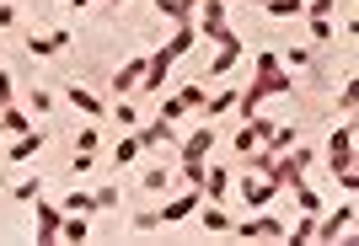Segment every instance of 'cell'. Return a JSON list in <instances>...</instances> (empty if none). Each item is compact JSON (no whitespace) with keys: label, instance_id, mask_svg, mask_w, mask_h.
<instances>
[{"label":"cell","instance_id":"obj_1","mask_svg":"<svg viewBox=\"0 0 359 246\" xmlns=\"http://www.w3.org/2000/svg\"><path fill=\"white\" fill-rule=\"evenodd\" d=\"M354 134H359L354 118H344L338 129H332V139H327V166H332V177L354 166Z\"/></svg>","mask_w":359,"mask_h":246},{"label":"cell","instance_id":"obj_2","mask_svg":"<svg viewBox=\"0 0 359 246\" xmlns=\"http://www.w3.org/2000/svg\"><path fill=\"white\" fill-rule=\"evenodd\" d=\"M231 236L236 241H285V219H231Z\"/></svg>","mask_w":359,"mask_h":246},{"label":"cell","instance_id":"obj_3","mask_svg":"<svg viewBox=\"0 0 359 246\" xmlns=\"http://www.w3.org/2000/svg\"><path fill=\"white\" fill-rule=\"evenodd\" d=\"M348 231H354V198L348 203H338V215H316V236L311 241H348Z\"/></svg>","mask_w":359,"mask_h":246},{"label":"cell","instance_id":"obj_4","mask_svg":"<svg viewBox=\"0 0 359 246\" xmlns=\"http://www.w3.org/2000/svg\"><path fill=\"white\" fill-rule=\"evenodd\" d=\"M198 203H204V193L182 182V193H172V198H166L161 209H156V219H161V225H177V219H188V215H194Z\"/></svg>","mask_w":359,"mask_h":246},{"label":"cell","instance_id":"obj_5","mask_svg":"<svg viewBox=\"0 0 359 246\" xmlns=\"http://www.w3.org/2000/svg\"><path fill=\"white\" fill-rule=\"evenodd\" d=\"M60 219H65V209H60V203H48L43 193H38V231H32V236H38V246H54V241H60Z\"/></svg>","mask_w":359,"mask_h":246},{"label":"cell","instance_id":"obj_6","mask_svg":"<svg viewBox=\"0 0 359 246\" xmlns=\"http://www.w3.org/2000/svg\"><path fill=\"white\" fill-rule=\"evenodd\" d=\"M236 59H241V38H236L231 27H225L220 38H215V59H210V75L220 80V75H225V70H231Z\"/></svg>","mask_w":359,"mask_h":246},{"label":"cell","instance_id":"obj_7","mask_svg":"<svg viewBox=\"0 0 359 246\" xmlns=\"http://www.w3.org/2000/svg\"><path fill=\"white\" fill-rule=\"evenodd\" d=\"M194 32H204L210 43L220 38V32H225V0H198V27Z\"/></svg>","mask_w":359,"mask_h":246},{"label":"cell","instance_id":"obj_8","mask_svg":"<svg viewBox=\"0 0 359 246\" xmlns=\"http://www.w3.org/2000/svg\"><path fill=\"white\" fill-rule=\"evenodd\" d=\"M269 129H273V118H263V113H252V118H241V134H236V150L247 155L252 145H263L269 139Z\"/></svg>","mask_w":359,"mask_h":246},{"label":"cell","instance_id":"obj_9","mask_svg":"<svg viewBox=\"0 0 359 246\" xmlns=\"http://www.w3.org/2000/svg\"><path fill=\"white\" fill-rule=\"evenodd\" d=\"M60 48H70V32H43V38H38V32H32V38H27V54H32V59H54V54H60Z\"/></svg>","mask_w":359,"mask_h":246},{"label":"cell","instance_id":"obj_10","mask_svg":"<svg viewBox=\"0 0 359 246\" xmlns=\"http://www.w3.org/2000/svg\"><path fill=\"white\" fill-rule=\"evenodd\" d=\"M194 215H198V225H204V236H231V215H225L220 203H210V198H204V203L194 209Z\"/></svg>","mask_w":359,"mask_h":246},{"label":"cell","instance_id":"obj_11","mask_svg":"<svg viewBox=\"0 0 359 246\" xmlns=\"http://www.w3.org/2000/svg\"><path fill=\"white\" fill-rule=\"evenodd\" d=\"M273 193H279V182H269V177H247V182H241V198H247V209H269L273 203Z\"/></svg>","mask_w":359,"mask_h":246},{"label":"cell","instance_id":"obj_12","mask_svg":"<svg viewBox=\"0 0 359 246\" xmlns=\"http://www.w3.org/2000/svg\"><path fill=\"white\" fill-rule=\"evenodd\" d=\"M135 139H140V145H145V150H156V145H166V139H172V123H166V118L135 123Z\"/></svg>","mask_w":359,"mask_h":246},{"label":"cell","instance_id":"obj_13","mask_svg":"<svg viewBox=\"0 0 359 246\" xmlns=\"http://www.w3.org/2000/svg\"><path fill=\"white\" fill-rule=\"evenodd\" d=\"M65 102H70L75 113H86V118H102V113H107V108H102V96H91L86 86H70V92H65Z\"/></svg>","mask_w":359,"mask_h":246},{"label":"cell","instance_id":"obj_14","mask_svg":"<svg viewBox=\"0 0 359 246\" xmlns=\"http://www.w3.org/2000/svg\"><path fill=\"white\" fill-rule=\"evenodd\" d=\"M172 182H177L172 161H166V166H150L145 177H140V187H145V193H172Z\"/></svg>","mask_w":359,"mask_h":246},{"label":"cell","instance_id":"obj_15","mask_svg":"<svg viewBox=\"0 0 359 246\" xmlns=\"http://www.w3.org/2000/svg\"><path fill=\"white\" fill-rule=\"evenodd\" d=\"M60 241H70V246L91 241V225H86V215H65V219H60Z\"/></svg>","mask_w":359,"mask_h":246},{"label":"cell","instance_id":"obj_16","mask_svg":"<svg viewBox=\"0 0 359 246\" xmlns=\"http://www.w3.org/2000/svg\"><path fill=\"white\" fill-rule=\"evenodd\" d=\"M316 236V215H300L295 225H285V246H311Z\"/></svg>","mask_w":359,"mask_h":246},{"label":"cell","instance_id":"obj_17","mask_svg":"<svg viewBox=\"0 0 359 246\" xmlns=\"http://www.w3.org/2000/svg\"><path fill=\"white\" fill-rule=\"evenodd\" d=\"M140 75H145V59L118 64V75H113V92H140Z\"/></svg>","mask_w":359,"mask_h":246},{"label":"cell","instance_id":"obj_18","mask_svg":"<svg viewBox=\"0 0 359 246\" xmlns=\"http://www.w3.org/2000/svg\"><path fill=\"white\" fill-rule=\"evenodd\" d=\"M140 150H145V145H140V139H135V129H129V134H123L118 139V145H113V166H129V161H140Z\"/></svg>","mask_w":359,"mask_h":246},{"label":"cell","instance_id":"obj_19","mask_svg":"<svg viewBox=\"0 0 359 246\" xmlns=\"http://www.w3.org/2000/svg\"><path fill=\"white\" fill-rule=\"evenodd\" d=\"M60 209H65V215H97V193H86V187H75V193H70V198L60 203Z\"/></svg>","mask_w":359,"mask_h":246},{"label":"cell","instance_id":"obj_20","mask_svg":"<svg viewBox=\"0 0 359 246\" xmlns=\"http://www.w3.org/2000/svg\"><path fill=\"white\" fill-rule=\"evenodd\" d=\"M156 11H161L166 22H188V16L198 11V0H156Z\"/></svg>","mask_w":359,"mask_h":246},{"label":"cell","instance_id":"obj_21","mask_svg":"<svg viewBox=\"0 0 359 246\" xmlns=\"http://www.w3.org/2000/svg\"><path fill=\"white\" fill-rule=\"evenodd\" d=\"M0 129H6V134H27L32 118H27L22 108H11V102H6V108H0Z\"/></svg>","mask_w":359,"mask_h":246},{"label":"cell","instance_id":"obj_22","mask_svg":"<svg viewBox=\"0 0 359 246\" xmlns=\"http://www.w3.org/2000/svg\"><path fill=\"white\" fill-rule=\"evenodd\" d=\"M295 123H273V129H269V139H263V145H269V150L273 155H279V150H290V145H295Z\"/></svg>","mask_w":359,"mask_h":246},{"label":"cell","instance_id":"obj_23","mask_svg":"<svg viewBox=\"0 0 359 246\" xmlns=\"http://www.w3.org/2000/svg\"><path fill=\"white\" fill-rule=\"evenodd\" d=\"M290 193H295V209H300V215H322V198L306 187V177H300V182H290Z\"/></svg>","mask_w":359,"mask_h":246},{"label":"cell","instance_id":"obj_24","mask_svg":"<svg viewBox=\"0 0 359 246\" xmlns=\"http://www.w3.org/2000/svg\"><path fill=\"white\" fill-rule=\"evenodd\" d=\"M38 150H43V134H38V129H27V134L16 139L6 155H11V161H27V155H38Z\"/></svg>","mask_w":359,"mask_h":246},{"label":"cell","instance_id":"obj_25","mask_svg":"<svg viewBox=\"0 0 359 246\" xmlns=\"http://www.w3.org/2000/svg\"><path fill=\"white\" fill-rule=\"evenodd\" d=\"M306 32H311V48H327L332 38H338V27H332V16H316V22H306Z\"/></svg>","mask_w":359,"mask_h":246},{"label":"cell","instance_id":"obj_26","mask_svg":"<svg viewBox=\"0 0 359 246\" xmlns=\"http://www.w3.org/2000/svg\"><path fill=\"white\" fill-rule=\"evenodd\" d=\"M38 193H43V182H38V177H22V182L11 187V198H22V203H38Z\"/></svg>","mask_w":359,"mask_h":246},{"label":"cell","instance_id":"obj_27","mask_svg":"<svg viewBox=\"0 0 359 246\" xmlns=\"http://www.w3.org/2000/svg\"><path fill=\"white\" fill-rule=\"evenodd\" d=\"M113 118H118V129H135L140 113H135V102H129V96H118V102H113Z\"/></svg>","mask_w":359,"mask_h":246},{"label":"cell","instance_id":"obj_28","mask_svg":"<svg viewBox=\"0 0 359 246\" xmlns=\"http://www.w3.org/2000/svg\"><path fill=\"white\" fill-rule=\"evenodd\" d=\"M263 11H269L273 22H290V16H300V0H269Z\"/></svg>","mask_w":359,"mask_h":246},{"label":"cell","instance_id":"obj_29","mask_svg":"<svg viewBox=\"0 0 359 246\" xmlns=\"http://www.w3.org/2000/svg\"><path fill=\"white\" fill-rule=\"evenodd\" d=\"M279 64H285L290 75H300V70L311 64V48H290V54H285V59H279Z\"/></svg>","mask_w":359,"mask_h":246},{"label":"cell","instance_id":"obj_30","mask_svg":"<svg viewBox=\"0 0 359 246\" xmlns=\"http://www.w3.org/2000/svg\"><path fill=\"white\" fill-rule=\"evenodd\" d=\"M204 102H210V118H220V113L236 108V92H215V96H204Z\"/></svg>","mask_w":359,"mask_h":246},{"label":"cell","instance_id":"obj_31","mask_svg":"<svg viewBox=\"0 0 359 246\" xmlns=\"http://www.w3.org/2000/svg\"><path fill=\"white\" fill-rule=\"evenodd\" d=\"M354 102H359V80L348 75V80H344V92H338V108H344V118L354 113Z\"/></svg>","mask_w":359,"mask_h":246},{"label":"cell","instance_id":"obj_32","mask_svg":"<svg viewBox=\"0 0 359 246\" xmlns=\"http://www.w3.org/2000/svg\"><path fill=\"white\" fill-rule=\"evenodd\" d=\"M97 139H102V134H97V123H86V129L75 134V150H91V155H97Z\"/></svg>","mask_w":359,"mask_h":246},{"label":"cell","instance_id":"obj_33","mask_svg":"<svg viewBox=\"0 0 359 246\" xmlns=\"http://www.w3.org/2000/svg\"><path fill=\"white\" fill-rule=\"evenodd\" d=\"M182 113H188V108H182V96H166V102H161V113H156V118H166V123H177Z\"/></svg>","mask_w":359,"mask_h":246},{"label":"cell","instance_id":"obj_34","mask_svg":"<svg viewBox=\"0 0 359 246\" xmlns=\"http://www.w3.org/2000/svg\"><path fill=\"white\" fill-rule=\"evenodd\" d=\"M182 108H204V96H210V92H204V86H182Z\"/></svg>","mask_w":359,"mask_h":246},{"label":"cell","instance_id":"obj_35","mask_svg":"<svg viewBox=\"0 0 359 246\" xmlns=\"http://www.w3.org/2000/svg\"><path fill=\"white\" fill-rule=\"evenodd\" d=\"M135 231H140V236L161 231V219H156V209H145V215H135Z\"/></svg>","mask_w":359,"mask_h":246},{"label":"cell","instance_id":"obj_36","mask_svg":"<svg viewBox=\"0 0 359 246\" xmlns=\"http://www.w3.org/2000/svg\"><path fill=\"white\" fill-rule=\"evenodd\" d=\"M118 203V182H107V187H97V209H113Z\"/></svg>","mask_w":359,"mask_h":246},{"label":"cell","instance_id":"obj_37","mask_svg":"<svg viewBox=\"0 0 359 246\" xmlns=\"http://www.w3.org/2000/svg\"><path fill=\"white\" fill-rule=\"evenodd\" d=\"M27 108H32V113H38V118H43V113H48V108H54V96H48V92H32V96H27Z\"/></svg>","mask_w":359,"mask_h":246},{"label":"cell","instance_id":"obj_38","mask_svg":"<svg viewBox=\"0 0 359 246\" xmlns=\"http://www.w3.org/2000/svg\"><path fill=\"white\" fill-rule=\"evenodd\" d=\"M11 96H16V92H11V75H6V64H0V108H6Z\"/></svg>","mask_w":359,"mask_h":246},{"label":"cell","instance_id":"obj_39","mask_svg":"<svg viewBox=\"0 0 359 246\" xmlns=\"http://www.w3.org/2000/svg\"><path fill=\"white\" fill-rule=\"evenodd\" d=\"M11 22H16V11L6 6V0H0V27H11Z\"/></svg>","mask_w":359,"mask_h":246},{"label":"cell","instance_id":"obj_40","mask_svg":"<svg viewBox=\"0 0 359 246\" xmlns=\"http://www.w3.org/2000/svg\"><path fill=\"white\" fill-rule=\"evenodd\" d=\"M70 6H91V0H70Z\"/></svg>","mask_w":359,"mask_h":246},{"label":"cell","instance_id":"obj_41","mask_svg":"<svg viewBox=\"0 0 359 246\" xmlns=\"http://www.w3.org/2000/svg\"><path fill=\"white\" fill-rule=\"evenodd\" d=\"M113 6H129V0H113Z\"/></svg>","mask_w":359,"mask_h":246},{"label":"cell","instance_id":"obj_42","mask_svg":"<svg viewBox=\"0 0 359 246\" xmlns=\"http://www.w3.org/2000/svg\"><path fill=\"white\" fill-rule=\"evenodd\" d=\"M0 145H6V129H0Z\"/></svg>","mask_w":359,"mask_h":246}]
</instances>
